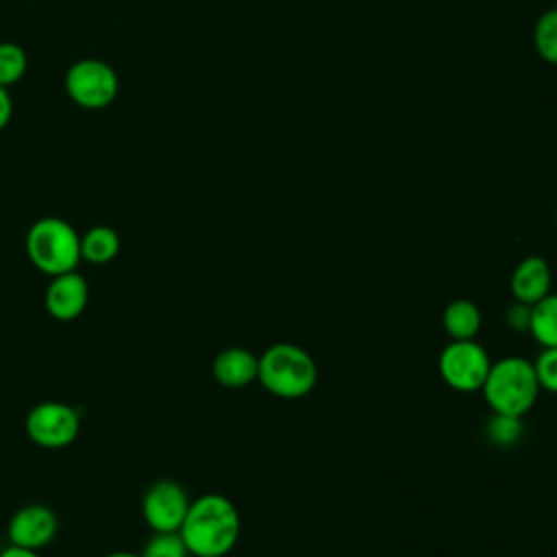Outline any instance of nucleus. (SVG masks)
<instances>
[{"label": "nucleus", "instance_id": "7ed1b4c3", "mask_svg": "<svg viewBox=\"0 0 557 557\" xmlns=\"http://www.w3.org/2000/svg\"><path fill=\"white\" fill-rule=\"evenodd\" d=\"M483 398L492 413H509L522 418L540 396V383L533 361L520 355H507L490 366L481 385Z\"/></svg>", "mask_w": 557, "mask_h": 557}, {"label": "nucleus", "instance_id": "423d86ee", "mask_svg": "<svg viewBox=\"0 0 557 557\" xmlns=\"http://www.w3.org/2000/svg\"><path fill=\"white\" fill-rule=\"evenodd\" d=\"M492 359L487 350L474 339H453L446 344L437 359V370L442 381L457 392L481 389Z\"/></svg>", "mask_w": 557, "mask_h": 557}, {"label": "nucleus", "instance_id": "f257e3e1", "mask_svg": "<svg viewBox=\"0 0 557 557\" xmlns=\"http://www.w3.org/2000/svg\"><path fill=\"white\" fill-rule=\"evenodd\" d=\"M242 531L239 511L224 494H202L189 503L185 520L178 529L189 555L224 557L228 555Z\"/></svg>", "mask_w": 557, "mask_h": 557}, {"label": "nucleus", "instance_id": "5701e85b", "mask_svg": "<svg viewBox=\"0 0 557 557\" xmlns=\"http://www.w3.org/2000/svg\"><path fill=\"white\" fill-rule=\"evenodd\" d=\"M0 557H41V555H39V550H28V548H20V546L9 544L7 548L0 550Z\"/></svg>", "mask_w": 557, "mask_h": 557}, {"label": "nucleus", "instance_id": "ddd939ff", "mask_svg": "<svg viewBox=\"0 0 557 557\" xmlns=\"http://www.w3.org/2000/svg\"><path fill=\"white\" fill-rule=\"evenodd\" d=\"M442 326L450 339H474L481 329V311L468 298H457L446 305Z\"/></svg>", "mask_w": 557, "mask_h": 557}, {"label": "nucleus", "instance_id": "412c9836", "mask_svg": "<svg viewBox=\"0 0 557 557\" xmlns=\"http://www.w3.org/2000/svg\"><path fill=\"white\" fill-rule=\"evenodd\" d=\"M505 322L516 333H527L531 324V305L513 300L505 311Z\"/></svg>", "mask_w": 557, "mask_h": 557}, {"label": "nucleus", "instance_id": "20e7f679", "mask_svg": "<svg viewBox=\"0 0 557 557\" xmlns=\"http://www.w3.org/2000/svg\"><path fill=\"white\" fill-rule=\"evenodd\" d=\"M24 248L28 261L48 276L72 272L81 261V235L67 220L54 215L30 224Z\"/></svg>", "mask_w": 557, "mask_h": 557}, {"label": "nucleus", "instance_id": "f3484780", "mask_svg": "<svg viewBox=\"0 0 557 557\" xmlns=\"http://www.w3.org/2000/svg\"><path fill=\"white\" fill-rule=\"evenodd\" d=\"M522 418L509 416V413H492V418L485 424L487 440L498 448H509L520 442L522 437Z\"/></svg>", "mask_w": 557, "mask_h": 557}, {"label": "nucleus", "instance_id": "b1692460", "mask_svg": "<svg viewBox=\"0 0 557 557\" xmlns=\"http://www.w3.org/2000/svg\"><path fill=\"white\" fill-rule=\"evenodd\" d=\"M107 557H141V555L133 553V550H115V553H109Z\"/></svg>", "mask_w": 557, "mask_h": 557}, {"label": "nucleus", "instance_id": "9d476101", "mask_svg": "<svg viewBox=\"0 0 557 557\" xmlns=\"http://www.w3.org/2000/svg\"><path fill=\"white\" fill-rule=\"evenodd\" d=\"M89 300V285L83 274L76 270L50 276V283L44 294L46 311L61 322L76 320Z\"/></svg>", "mask_w": 557, "mask_h": 557}, {"label": "nucleus", "instance_id": "4468645a", "mask_svg": "<svg viewBox=\"0 0 557 557\" xmlns=\"http://www.w3.org/2000/svg\"><path fill=\"white\" fill-rule=\"evenodd\" d=\"M120 252V235L115 228L98 224L81 235V259L94 265L113 261Z\"/></svg>", "mask_w": 557, "mask_h": 557}, {"label": "nucleus", "instance_id": "9b49d317", "mask_svg": "<svg viewBox=\"0 0 557 557\" xmlns=\"http://www.w3.org/2000/svg\"><path fill=\"white\" fill-rule=\"evenodd\" d=\"M550 285H553L550 265L544 257H537V255L524 257L513 268L511 281H509V289L513 294V300H520V302H527V305H535L546 294H550Z\"/></svg>", "mask_w": 557, "mask_h": 557}, {"label": "nucleus", "instance_id": "f03ea898", "mask_svg": "<svg viewBox=\"0 0 557 557\" xmlns=\"http://www.w3.org/2000/svg\"><path fill=\"white\" fill-rule=\"evenodd\" d=\"M257 381L276 398L298 400L315 387L318 366L305 348L276 342L259 355Z\"/></svg>", "mask_w": 557, "mask_h": 557}, {"label": "nucleus", "instance_id": "6ab92c4d", "mask_svg": "<svg viewBox=\"0 0 557 557\" xmlns=\"http://www.w3.org/2000/svg\"><path fill=\"white\" fill-rule=\"evenodd\" d=\"M141 557H189L178 531H154L144 544Z\"/></svg>", "mask_w": 557, "mask_h": 557}, {"label": "nucleus", "instance_id": "0eeeda50", "mask_svg": "<svg viewBox=\"0 0 557 557\" xmlns=\"http://www.w3.org/2000/svg\"><path fill=\"white\" fill-rule=\"evenodd\" d=\"M24 429L33 444L48 450H59L70 446L78 437L81 416L67 403L44 400L30 407Z\"/></svg>", "mask_w": 557, "mask_h": 557}, {"label": "nucleus", "instance_id": "f8f14e48", "mask_svg": "<svg viewBox=\"0 0 557 557\" xmlns=\"http://www.w3.org/2000/svg\"><path fill=\"white\" fill-rule=\"evenodd\" d=\"M257 368H259V357L242 346H231L220 350L211 363L213 379L220 385L233 387V389L246 387L252 381H257Z\"/></svg>", "mask_w": 557, "mask_h": 557}, {"label": "nucleus", "instance_id": "2eb2a0df", "mask_svg": "<svg viewBox=\"0 0 557 557\" xmlns=\"http://www.w3.org/2000/svg\"><path fill=\"white\" fill-rule=\"evenodd\" d=\"M529 333L542 348L557 346V294H546L531 305Z\"/></svg>", "mask_w": 557, "mask_h": 557}, {"label": "nucleus", "instance_id": "4be33fe9", "mask_svg": "<svg viewBox=\"0 0 557 557\" xmlns=\"http://www.w3.org/2000/svg\"><path fill=\"white\" fill-rule=\"evenodd\" d=\"M13 115V100L9 94V87H0V131L7 128Z\"/></svg>", "mask_w": 557, "mask_h": 557}, {"label": "nucleus", "instance_id": "6e6552de", "mask_svg": "<svg viewBox=\"0 0 557 557\" xmlns=\"http://www.w3.org/2000/svg\"><path fill=\"white\" fill-rule=\"evenodd\" d=\"M185 487L172 479H159L141 496V516L152 531H178L189 509Z\"/></svg>", "mask_w": 557, "mask_h": 557}, {"label": "nucleus", "instance_id": "aec40b11", "mask_svg": "<svg viewBox=\"0 0 557 557\" xmlns=\"http://www.w3.org/2000/svg\"><path fill=\"white\" fill-rule=\"evenodd\" d=\"M533 368L540 389L557 394V346L542 348V352L533 361Z\"/></svg>", "mask_w": 557, "mask_h": 557}, {"label": "nucleus", "instance_id": "dca6fc26", "mask_svg": "<svg viewBox=\"0 0 557 557\" xmlns=\"http://www.w3.org/2000/svg\"><path fill=\"white\" fill-rule=\"evenodd\" d=\"M533 44L537 54L557 65V9L544 11L533 28Z\"/></svg>", "mask_w": 557, "mask_h": 557}, {"label": "nucleus", "instance_id": "1a4fd4ad", "mask_svg": "<svg viewBox=\"0 0 557 557\" xmlns=\"http://www.w3.org/2000/svg\"><path fill=\"white\" fill-rule=\"evenodd\" d=\"M57 529H59L57 513L48 505L33 503V505L20 507L11 516L7 535L13 546L28 548V550H41L44 546H48L54 540Z\"/></svg>", "mask_w": 557, "mask_h": 557}, {"label": "nucleus", "instance_id": "39448f33", "mask_svg": "<svg viewBox=\"0 0 557 557\" xmlns=\"http://www.w3.org/2000/svg\"><path fill=\"white\" fill-rule=\"evenodd\" d=\"M120 89L115 70L100 59H81L65 72V91L81 107L98 111L109 107Z\"/></svg>", "mask_w": 557, "mask_h": 557}, {"label": "nucleus", "instance_id": "a211bd4d", "mask_svg": "<svg viewBox=\"0 0 557 557\" xmlns=\"http://www.w3.org/2000/svg\"><path fill=\"white\" fill-rule=\"evenodd\" d=\"M28 67V57L24 48L15 41L0 44V87H9L17 83Z\"/></svg>", "mask_w": 557, "mask_h": 557}]
</instances>
